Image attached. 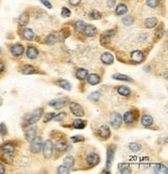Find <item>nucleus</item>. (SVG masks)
<instances>
[{
    "label": "nucleus",
    "instance_id": "f257e3e1",
    "mask_svg": "<svg viewBox=\"0 0 168 174\" xmlns=\"http://www.w3.org/2000/svg\"><path fill=\"white\" fill-rule=\"evenodd\" d=\"M42 115H43V108H36L31 115L26 117V121H25V124H23V126H25V125L30 126L32 124H35L41 119Z\"/></svg>",
    "mask_w": 168,
    "mask_h": 174
},
{
    "label": "nucleus",
    "instance_id": "f03ea898",
    "mask_svg": "<svg viewBox=\"0 0 168 174\" xmlns=\"http://www.w3.org/2000/svg\"><path fill=\"white\" fill-rule=\"evenodd\" d=\"M43 148V140L41 137H35L31 141L30 144V151L32 153H39Z\"/></svg>",
    "mask_w": 168,
    "mask_h": 174
},
{
    "label": "nucleus",
    "instance_id": "7ed1b4c3",
    "mask_svg": "<svg viewBox=\"0 0 168 174\" xmlns=\"http://www.w3.org/2000/svg\"><path fill=\"white\" fill-rule=\"evenodd\" d=\"M0 150H1L2 153H5V154L14 155L15 150H16V146L12 142H6V143H4L3 145L0 146Z\"/></svg>",
    "mask_w": 168,
    "mask_h": 174
},
{
    "label": "nucleus",
    "instance_id": "20e7f679",
    "mask_svg": "<svg viewBox=\"0 0 168 174\" xmlns=\"http://www.w3.org/2000/svg\"><path fill=\"white\" fill-rule=\"evenodd\" d=\"M53 143L51 140H47L45 144L43 145V151H44V155L46 159H50L53 154Z\"/></svg>",
    "mask_w": 168,
    "mask_h": 174
},
{
    "label": "nucleus",
    "instance_id": "39448f33",
    "mask_svg": "<svg viewBox=\"0 0 168 174\" xmlns=\"http://www.w3.org/2000/svg\"><path fill=\"white\" fill-rule=\"evenodd\" d=\"M70 102V100L68 98H59V99H54V100H51L49 102L50 107H55L56 110L58 108H61L62 107H64L65 104H68Z\"/></svg>",
    "mask_w": 168,
    "mask_h": 174
},
{
    "label": "nucleus",
    "instance_id": "423d86ee",
    "mask_svg": "<svg viewBox=\"0 0 168 174\" xmlns=\"http://www.w3.org/2000/svg\"><path fill=\"white\" fill-rule=\"evenodd\" d=\"M70 108H71V112H72L75 116H77V117L84 116L83 107H82L79 103H76V102H72V103L70 104Z\"/></svg>",
    "mask_w": 168,
    "mask_h": 174
},
{
    "label": "nucleus",
    "instance_id": "0eeeda50",
    "mask_svg": "<svg viewBox=\"0 0 168 174\" xmlns=\"http://www.w3.org/2000/svg\"><path fill=\"white\" fill-rule=\"evenodd\" d=\"M24 52V46L22 44H14L12 47H10V53H12L13 56H16V58H19L21 56Z\"/></svg>",
    "mask_w": 168,
    "mask_h": 174
},
{
    "label": "nucleus",
    "instance_id": "6e6552de",
    "mask_svg": "<svg viewBox=\"0 0 168 174\" xmlns=\"http://www.w3.org/2000/svg\"><path fill=\"white\" fill-rule=\"evenodd\" d=\"M114 152H115V146H109L107 149V162H106V167L107 169H109L111 167V164L113 163V159H114Z\"/></svg>",
    "mask_w": 168,
    "mask_h": 174
},
{
    "label": "nucleus",
    "instance_id": "1a4fd4ad",
    "mask_svg": "<svg viewBox=\"0 0 168 174\" xmlns=\"http://www.w3.org/2000/svg\"><path fill=\"white\" fill-rule=\"evenodd\" d=\"M86 162L90 166H96V165H98L100 163V156L95 152H90L86 156Z\"/></svg>",
    "mask_w": 168,
    "mask_h": 174
},
{
    "label": "nucleus",
    "instance_id": "9d476101",
    "mask_svg": "<svg viewBox=\"0 0 168 174\" xmlns=\"http://www.w3.org/2000/svg\"><path fill=\"white\" fill-rule=\"evenodd\" d=\"M111 125L114 128H119L121 125V116L118 113H113L111 115Z\"/></svg>",
    "mask_w": 168,
    "mask_h": 174
},
{
    "label": "nucleus",
    "instance_id": "9b49d317",
    "mask_svg": "<svg viewBox=\"0 0 168 174\" xmlns=\"http://www.w3.org/2000/svg\"><path fill=\"white\" fill-rule=\"evenodd\" d=\"M131 59L134 63H141L144 59V54L140 50H135L131 53Z\"/></svg>",
    "mask_w": 168,
    "mask_h": 174
},
{
    "label": "nucleus",
    "instance_id": "f8f14e48",
    "mask_svg": "<svg viewBox=\"0 0 168 174\" xmlns=\"http://www.w3.org/2000/svg\"><path fill=\"white\" fill-rule=\"evenodd\" d=\"M98 133H99V136L101 137L102 139H105V140H107L111 135L110 129H109V127H108L107 125H102V126L99 128Z\"/></svg>",
    "mask_w": 168,
    "mask_h": 174
},
{
    "label": "nucleus",
    "instance_id": "ddd939ff",
    "mask_svg": "<svg viewBox=\"0 0 168 174\" xmlns=\"http://www.w3.org/2000/svg\"><path fill=\"white\" fill-rule=\"evenodd\" d=\"M136 118H137V115H136L133 111L127 112L124 115V121H125V123H127V124H131V123H133V122H135Z\"/></svg>",
    "mask_w": 168,
    "mask_h": 174
},
{
    "label": "nucleus",
    "instance_id": "4468645a",
    "mask_svg": "<svg viewBox=\"0 0 168 174\" xmlns=\"http://www.w3.org/2000/svg\"><path fill=\"white\" fill-rule=\"evenodd\" d=\"M26 55H27V58L30 59H35V58H38V55H39L38 48L35 46H28L26 50Z\"/></svg>",
    "mask_w": 168,
    "mask_h": 174
},
{
    "label": "nucleus",
    "instance_id": "2eb2a0df",
    "mask_svg": "<svg viewBox=\"0 0 168 174\" xmlns=\"http://www.w3.org/2000/svg\"><path fill=\"white\" fill-rule=\"evenodd\" d=\"M35 137H36V127L35 126L28 128L26 130V133H25V139H26L28 142H31Z\"/></svg>",
    "mask_w": 168,
    "mask_h": 174
},
{
    "label": "nucleus",
    "instance_id": "dca6fc26",
    "mask_svg": "<svg viewBox=\"0 0 168 174\" xmlns=\"http://www.w3.org/2000/svg\"><path fill=\"white\" fill-rule=\"evenodd\" d=\"M101 61L103 62L105 65H111L114 62V58H113V55L110 52H105L102 54Z\"/></svg>",
    "mask_w": 168,
    "mask_h": 174
},
{
    "label": "nucleus",
    "instance_id": "f3484780",
    "mask_svg": "<svg viewBox=\"0 0 168 174\" xmlns=\"http://www.w3.org/2000/svg\"><path fill=\"white\" fill-rule=\"evenodd\" d=\"M87 81L88 84L92 85H96L101 82V78H100V76L98 75V74H95V73H92L89 74V75H87Z\"/></svg>",
    "mask_w": 168,
    "mask_h": 174
},
{
    "label": "nucleus",
    "instance_id": "a211bd4d",
    "mask_svg": "<svg viewBox=\"0 0 168 174\" xmlns=\"http://www.w3.org/2000/svg\"><path fill=\"white\" fill-rule=\"evenodd\" d=\"M18 22H19L20 26H25V25L29 22V14L26 13V12L22 13L21 15H20V17H19Z\"/></svg>",
    "mask_w": 168,
    "mask_h": 174
},
{
    "label": "nucleus",
    "instance_id": "6ab92c4d",
    "mask_svg": "<svg viewBox=\"0 0 168 174\" xmlns=\"http://www.w3.org/2000/svg\"><path fill=\"white\" fill-rule=\"evenodd\" d=\"M127 12H128V7H127V5L125 3H118L117 5H116L115 14L117 16L125 15V14H127Z\"/></svg>",
    "mask_w": 168,
    "mask_h": 174
},
{
    "label": "nucleus",
    "instance_id": "aec40b11",
    "mask_svg": "<svg viewBox=\"0 0 168 174\" xmlns=\"http://www.w3.org/2000/svg\"><path fill=\"white\" fill-rule=\"evenodd\" d=\"M83 31L87 37H93L96 35V31L98 30H96V27L93 26V25H86Z\"/></svg>",
    "mask_w": 168,
    "mask_h": 174
},
{
    "label": "nucleus",
    "instance_id": "412c9836",
    "mask_svg": "<svg viewBox=\"0 0 168 174\" xmlns=\"http://www.w3.org/2000/svg\"><path fill=\"white\" fill-rule=\"evenodd\" d=\"M141 123L145 127L150 126V125H153V123H154L153 117H150V115H143V116H142V118H141Z\"/></svg>",
    "mask_w": 168,
    "mask_h": 174
},
{
    "label": "nucleus",
    "instance_id": "4be33fe9",
    "mask_svg": "<svg viewBox=\"0 0 168 174\" xmlns=\"http://www.w3.org/2000/svg\"><path fill=\"white\" fill-rule=\"evenodd\" d=\"M55 148L59 151H65V150H68V148H69V145H68L67 142L64 141V140H59V141L56 142Z\"/></svg>",
    "mask_w": 168,
    "mask_h": 174
},
{
    "label": "nucleus",
    "instance_id": "5701e85b",
    "mask_svg": "<svg viewBox=\"0 0 168 174\" xmlns=\"http://www.w3.org/2000/svg\"><path fill=\"white\" fill-rule=\"evenodd\" d=\"M23 38L27 41H31L35 38V33L31 28H25L23 30Z\"/></svg>",
    "mask_w": 168,
    "mask_h": 174
},
{
    "label": "nucleus",
    "instance_id": "b1692460",
    "mask_svg": "<svg viewBox=\"0 0 168 174\" xmlns=\"http://www.w3.org/2000/svg\"><path fill=\"white\" fill-rule=\"evenodd\" d=\"M157 24H158V20L156 18H153V17L152 18H147L144 22V26L146 28H154L157 26Z\"/></svg>",
    "mask_w": 168,
    "mask_h": 174
},
{
    "label": "nucleus",
    "instance_id": "393cba45",
    "mask_svg": "<svg viewBox=\"0 0 168 174\" xmlns=\"http://www.w3.org/2000/svg\"><path fill=\"white\" fill-rule=\"evenodd\" d=\"M154 171H155V173H157V174H159V173L166 174L168 172L167 167L163 164H156L155 167H154Z\"/></svg>",
    "mask_w": 168,
    "mask_h": 174
},
{
    "label": "nucleus",
    "instance_id": "a878e982",
    "mask_svg": "<svg viewBox=\"0 0 168 174\" xmlns=\"http://www.w3.org/2000/svg\"><path fill=\"white\" fill-rule=\"evenodd\" d=\"M112 78L115 79V80H122V81H132L133 80V79L131 77H129V76L124 75V74H118V73L113 74Z\"/></svg>",
    "mask_w": 168,
    "mask_h": 174
},
{
    "label": "nucleus",
    "instance_id": "bb28decb",
    "mask_svg": "<svg viewBox=\"0 0 168 174\" xmlns=\"http://www.w3.org/2000/svg\"><path fill=\"white\" fill-rule=\"evenodd\" d=\"M87 75H88V71L86 69H79L76 72V77L78 79H80V80L85 79L87 77Z\"/></svg>",
    "mask_w": 168,
    "mask_h": 174
},
{
    "label": "nucleus",
    "instance_id": "cd10ccee",
    "mask_svg": "<svg viewBox=\"0 0 168 174\" xmlns=\"http://www.w3.org/2000/svg\"><path fill=\"white\" fill-rule=\"evenodd\" d=\"M56 85L67 91H70L72 89V85H71V84L68 80H58V81H56Z\"/></svg>",
    "mask_w": 168,
    "mask_h": 174
},
{
    "label": "nucleus",
    "instance_id": "c85d7f7f",
    "mask_svg": "<svg viewBox=\"0 0 168 174\" xmlns=\"http://www.w3.org/2000/svg\"><path fill=\"white\" fill-rule=\"evenodd\" d=\"M118 169L121 171V173L122 174H130L132 173V170H131V168L129 165L127 164H119L118 165Z\"/></svg>",
    "mask_w": 168,
    "mask_h": 174
},
{
    "label": "nucleus",
    "instance_id": "c756f323",
    "mask_svg": "<svg viewBox=\"0 0 168 174\" xmlns=\"http://www.w3.org/2000/svg\"><path fill=\"white\" fill-rule=\"evenodd\" d=\"M117 92L121 96H129L131 94V90L128 87H126V85H121V87H118Z\"/></svg>",
    "mask_w": 168,
    "mask_h": 174
},
{
    "label": "nucleus",
    "instance_id": "7c9ffc66",
    "mask_svg": "<svg viewBox=\"0 0 168 174\" xmlns=\"http://www.w3.org/2000/svg\"><path fill=\"white\" fill-rule=\"evenodd\" d=\"M73 126L77 128V129H82V128H84L86 126V121L84 120H80V119H77L73 122Z\"/></svg>",
    "mask_w": 168,
    "mask_h": 174
},
{
    "label": "nucleus",
    "instance_id": "2f4dec72",
    "mask_svg": "<svg viewBox=\"0 0 168 174\" xmlns=\"http://www.w3.org/2000/svg\"><path fill=\"white\" fill-rule=\"evenodd\" d=\"M13 156L10 154H5V153H1V161L5 163V164H12L13 163Z\"/></svg>",
    "mask_w": 168,
    "mask_h": 174
},
{
    "label": "nucleus",
    "instance_id": "473e14b6",
    "mask_svg": "<svg viewBox=\"0 0 168 174\" xmlns=\"http://www.w3.org/2000/svg\"><path fill=\"white\" fill-rule=\"evenodd\" d=\"M85 26H86V23L84 21H77L75 23V30L77 31H83Z\"/></svg>",
    "mask_w": 168,
    "mask_h": 174
},
{
    "label": "nucleus",
    "instance_id": "72a5a7b5",
    "mask_svg": "<svg viewBox=\"0 0 168 174\" xmlns=\"http://www.w3.org/2000/svg\"><path fill=\"white\" fill-rule=\"evenodd\" d=\"M64 166H67V167H73V165H74V159L72 158V156H70V155H68V156H65V158L64 159Z\"/></svg>",
    "mask_w": 168,
    "mask_h": 174
},
{
    "label": "nucleus",
    "instance_id": "f704fd0d",
    "mask_svg": "<svg viewBox=\"0 0 168 174\" xmlns=\"http://www.w3.org/2000/svg\"><path fill=\"white\" fill-rule=\"evenodd\" d=\"M35 72V68L32 66H29V65H26V66L23 67V69H22V73L23 74H33Z\"/></svg>",
    "mask_w": 168,
    "mask_h": 174
},
{
    "label": "nucleus",
    "instance_id": "c9c22d12",
    "mask_svg": "<svg viewBox=\"0 0 168 174\" xmlns=\"http://www.w3.org/2000/svg\"><path fill=\"white\" fill-rule=\"evenodd\" d=\"M56 39H57V38H56V36L53 35V33H51V35L47 36V38H46V43H47V44H49V45H53V44H55L56 41H57Z\"/></svg>",
    "mask_w": 168,
    "mask_h": 174
},
{
    "label": "nucleus",
    "instance_id": "e433bc0d",
    "mask_svg": "<svg viewBox=\"0 0 168 174\" xmlns=\"http://www.w3.org/2000/svg\"><path fill=\"white\" fill-rule=\"evenodd\" d=\"M133 23H134V18L132 16H127L122 19V24L127 25V26H130V25H132Z\"/></svg>",
    "mask_w": 168,
    "mask_h": 174
},
{
    "label": "nucleus",
    "instance_id": "4c0bfd02",
    "mask_svg": "<svg viewBox=\"0 0 168 174\" xmlns=\"http://www.w3.org/2000/svg\"><path fill=\"white\" fill-rule=\"evenodd\" d=\"M114 33H115V31H113V30L106 31L103 35V37H102V39H105V42H108V41H110V39L112 38L113 36H114Z\"/></svg>",
    "mask_w": 168,
    "mask_h": 174
},
{
    "label": "nucleus",
    "instance_id": "58836bf2",
    "mask_svg": "<svg viewBox=\"0 0 168 174\" xmlns=\"http://www.w3.org/2000/svg\"><path fill=\"white\" fill-rule=\"evenodd\" d=\"M129 148H130V150L133 151V152H138V151L141 149V145L138 143H130Z\"/></svg>",
    "mask_w": 168,
    "mask_h": 174
},
{
    "label": "nucleus",
    "instance_id": "ea45409f",
    "mask_svg": "<svg viewBox=\"0 0 168 174\" xmlns=\"http://www.w3.org/2000/svg\"><path fill=\"white\" fill-rule=\"evenodd\" d=\"M57 173L58 174H68V173H70V168L64 166V165H61V166L58 167Z\"/></svg>",
    "mask_w": 168,
    "mask_h": 174
},
{
    "label": "nucleus",
    "instance_id": "a19ab883",
    "mask_svg": "<svg viewBox=\"0 0 168 174\" xmlns=\"http://www.w3.org/2000/svg\"><path fill=\"white\" fill-rule=\"evenodd\" d=\"M159 2H160V0H146V4L152 8H155L158 7Z\"/></svg>",
    "mask_w": 168,
    "mask_h": 174
},
{
    "label": "nucleus",
    "instance_id": "79ce46f5",
    "mask_svg": "<svg viewBox=\"0 0 168 174\" xmlns=\"http://www.w3.org/2000/svg\"><path fill=\"white\" fill-rule=\"evenodd\" d=\"M100 97H101V94H100L99 92H93L92 94H89L88 98H89L90 100H92V101H98L100 99Z\"/></svg>",
    "mask_w": 168,
    "mask_h": 174
},
{
    "label": "nucleus",
    "instance_id": "37998d69",
    "mask_svg": "<svg viewBox=\"0 0 168 174\" xmlns=\"http://www.w3.org/2000/svg\"><path fill=\"white\" fill-rule=\"evenodd\" d=\"M90 18L92 20H99L102 18V14L98 12V11H92V12L90 13Z\"/></svg>",
    "mask_w": 168,
    "mask_h": 174
},
{
    "label": "nucleus",
    "instance_id": "c03bdc74",
    "mask_svg": "<svg viewBox=\"0 0 168 174\" xmlns=\"http://www.w3.org/2000/svg\"><path fill=\"white\" fill-rule=\"evenodd\" d=\"M7 135V128L4 123H0V136L5 137Z\"/></svg>",
    "mask_w": 168,
    "mask_h": 174
},
{
    "label": "nucleus",
    "instance_id": "a18cd8bd",
    "mask_svg": "<svg viewBox=\"0 0 168 174\" xmlns=\"http://www.w3.org/2000/svg\"><path fill=\"white\" fill-rule=\"evenodd\" d=\"M56 115L54 113H49V114H46V116H45L44 118V122H49L50 120H52V119H54V117H55Z\"/></svg>",
    "mask_w": 168,
    "mask_h": 174
},
{
    "label": "nucleus",
    "instance_id": "49530a36",
    "mask_svg": "<svg viewBox=\"0 0 168 174\" xmlns=\"http://www.w3.org/2000/svg\"><path fill=\"white\" fill-rule=\"evenodd\" d=\"M61 15L62 17H64V18H68V17L71 16V11L68 7H64L61 10Z\"/></svg>",
    "mask_w": 168,
    "mask_h": 174
},
{
    "label": "nucleus",
    "instance_id": "de8ad7c7",
    "mask_svg": "<svg viewBox=\"0 0 168 174\" xmlns=\"http://www.w3.org/2000/svg\"><path fill=\"white\" fill-rule=\"evenodd\" d=\"M65 117H67V115H65V113H60V114H58L57 116H55V117H54V120H55V121H57V122H59V121L64 120V118H65Z\"/></svg>",
    "mask_w": 168,
    "mask_h": 174
},
{
    "label": "nucleus",
    "instance_id": "09e8293b",
    "mask_svg": "<svg viewBox=\"0 0 168 174\" xmlns=\"http://www.w3.org/2000/svg\"><path fill=\"white\" fill-rule=\"evenodd\" d=\"M71 140H72V142H74V143H76V142H82L84 141V137L82 136H74L71 138Z\"/></svg>",
    "mask_w": 168,
    "mask_h": 174
},
{
    "label": "nucleus",
    "instance_id": "8fccbe9b",
    "mask_svg": "<svg viewBox=\"0 0 168 174\" xmlns=\"http://www.w3.org/2000/svg\"><path fill=\"white\" fill-rule=\"evenodd\" d=\"M70 4L73 5V7H78L79 4H80L81 0H69Z\"/></svg>",
    "mask_w": 168,
    "mask_h": 174
},
{
    "label": "nucleus",
    "instance_id": "3c124183",
    "mask_svg": "<svg viewBox=\"0 0 168 174\" xmlns=\"http://www.w3.org/2000/svg\"><path fill=\"white\" fill-rule=\"evenodd\" d=\"M39 1H41L45 7H47L48 8H52V5H51V3L48 1V0H39Z\"/></svg>",
    "mask_w": 168,
    "mask_h": 174
},
{
    "label": "nucleus",
    "instance_id": "603ef678",
    "mask_svg": "<svg viewBox=\"0 0 168 174\" xmlns=\"http://www.w3.org/2000/svg\"><path fill=\"white\" fill-rule=\"evenodd\" d=\"M59 36H60V37H59V39H60V40L65 39L68 36H69V33H64V31H61V33H59Z\"/></svg>",
    "mask_w": 168,
    "mask_h": 174
},
{
    "label": "nucleus",
    "instance_id": "864d4df0",
    "mask_svg": "<svg viewBox=\"0 0 168 174\" xmlns=\"http://www.w3.org/2000/svg\"><path fill=\"white\" fill-rule=\"evenodd\" d=\"M107 4L109 7H112L115 4V0H107Z\"/></svg>",
    "mask_w": 168,
    "mask_h": 174
},
{
    "label": "nucleus",
    "instance_id": "5fc2aeb1",
    "mask_svg": "<svg viewBox=\"0 0 168 174\" xmlns=\"http://www.w3.org/2000/svg\"><path fill=\"white\" fill-rule=\"evenodd\" d=\"M5 173V167L2 163H0V174H3Z\"/></svg>",
    "mask_w": 168,
    "mask_h": 174
},
{
    "label": "nucleus",
    "instance_id": "6e6d98bb",
    "mask_svg": "<svg viewBox=\"0 0 168 174\" xmlns=\"http://www.w3.org/2000/svg\"><path fill=\"white\" fill-rule=\"evenodd\" d=\"M5 69V66H4V64L2 62H0V74L1 73H3V71Z\"/></svg>",
    "mask_w": 168,
    "mask_h": 174
},
{
    "label": "nucleus",
    "instance_id": "4d7b16f0",
    "mask_svg": "<svg viewBox=\"0 0 168 174\" xmlns=\"http://www.w3.org/2000/svg\"><path fill=\"white\" fill-rule=\"evenodd\" d=\"M1 103H2V101H1V99H0V105H1Z\"/></svg>",
    "mask_w": 168,
    "mask_h": 174
}]
</instances>
